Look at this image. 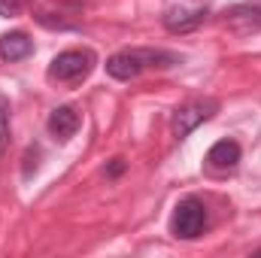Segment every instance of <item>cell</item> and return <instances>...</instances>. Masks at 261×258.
Masks as SVG:
<instances>
[{
	"label": "cell",
	"instance_id": "obj_3",
	"mask_svg": "<svg viewBox=\"0 0 261 258\" xmlns=\"http://www.w3.org/2000/svg\"><path fill=\"white\" fill-rule=\"evenodd\" d=\"M97 64V55L91 49H67L58 52L49 64V76L58 82H82Z\"/></svg>",
	"mask_w": 261,
	"mask_h": 258
},
{
	"label": "cell",
	"instance_id": "obj_7",
	"mask_svg": "<svg viewBox=\"0 0 261 258\" xmlns=\"http://www.w3.org/2000/svg\"><path fill=\"white\" fill-rule=\"evenodd\" d=\"M206 18V9H189V6H176V9H167V15H164V28L170 31V34H189V31H195L197 24Z\"/></svg>",
	"mask_w": 261,
	"mask_h": 258
},
{
	"label": "cell",
	"instance_id": "obj_12",
	"mask_svg": "<svg viewBox=\"0 0 261 258\" xmlns=\"http://www.w3.org/2000/svg\"><path fill=\"white\" fill-rule=\"evenodd\" d=\"M255 255H261V249H258V252H255Z\"/></svg>",
	"mask_w": 261,
	"mask_h": 258
},
{
	"label": "cell",
	"instance_id": "obj_6",
	"mask_svg": "<svg viewBox=\"0 0 261 258\" xmlns=\"http://www.w3.org/2000/svg\"><path fill=\"white\" fill-rule=\"evenodd\" d=\"M82 125V119H79V113L73 110V107H58V110H52V116H49V122H46V128L49 134L58 140V143H67L76 131Z\"/></svg>",
	"mask_w": 261,
	"mask_h": 258
},
{
	"label": "cell",
	"instance_id": "obj_4",
	"mask_svg": "<svg viewBox=\"0 0 261 258\" xmlns=\"http://www.w3.org/2000/svg\"><path fill=\"white\" fill-rule=\"evenodd\" d=\"M216 113H219V100H216V97H200V100H189V104H182V107L173 113V122H170L173 137L186 140L197 125L210 122Z\"/></svg>",
	"mask_w": 261,
	"mask_h": 258
},
{
	"label": "cell",
	"instance_id": "obj_1",
	"mask_svg": "<svg viewBox=\"0 0 261 258\" xmlns=\"http://www.w3.org/2000/svg\"><path fill=\"white\" fill-rule=\"evenodd\" d=\"M179 64V55L173 52H164V49H125V52H116L110 61H107V73L113 79H137L143 70H164V67Z\"/></svg>",
	"mask_w": 261,
	"mask_h": 258
},
{
	"label": "cell",
	"instance_id": "obj_9",
	"mask_svg": "<svg viewBox=\"0 0 261 258\" xmlns=\"http://www.w3.org/2000/svg\"><path fill=\"white\" fill-rule=\"evenodd\" d=\"M6 146H9V104L0 94V155L6 152Z\"/></svg>",
	"mask_w": 261,
	"mask_h": 258
},
{
	"label": "cell",
	"instance_id": "obj_11",
	"mask_svg": "<svg viewBox=\"0 0 261 258\" xmlns=\"http://www.w3.org/2000/svg\"><path fill=\"white\" fill-rule=\"evenodd\" d=\"M122 170H125V161H122V158H113V164H110V170H107V173H110V176H119Z\"/></svg>",
	"mask_w": 261,
	"mask_h": 258
},
{
	"label": "cell",
	"instance_id": "obj_2",
	"mask_svg": "<svg viewBox=\"0 0 261 258\" xmlns=\"http://www.w3.org/2000/svg\"><path fill=\"white\" fill-rule=\"evenodd\" d=\"M206 222H210L206 203H203L200 197H182V200L176 203L173 216H170V231H173V237H179V240H195V237L203 234Z\"/></svg>",
	"mask_w": 261,
	"mask_h": 258
},
{
	"label": "cell",
	"instance_id": "obj_5",
	"mask_svg": "<svg viewBox=\"0 0 261 258\" xmlns=\"http://www.w3.org/2000/svg\"><path fill=\"white\" fill-rule=\"evenodd\" d=\"M240 143L237 140H219V143H213L210 146V152H206V167L210 170H219V173H225V170H234L237 164H240Z\"/></svg>",
	"mask_w": 261,
	"mask_h": 258
},
{
	"label": "cell",
	"instance_id": "obj_10",
	"mask_svg": "<svg viewBox=\"0 0 261 258\" xmlns=\"http://www.w3.org/2000/svg\"><path fill=\"white\" fill-rule=\"evenodd\" d=\"M21 12V0H0V15H18Z\"/></svg>",
	"mask_w": 261,
	"mask_h": 258
},
{
	"label": "cell",
	"instance_id": "obj_8",
	"mask_svg": "<svg viewBox=\"0 0 261 258\" xmlns=\"http://www.w3.org/2000/svg\"><path fill=\"white\" fill-rule=\"evenodd\" d=\"M34 52V43H31V37L28 34H21V31H12V34H3L0 37V61H21V58H28Z\"/></svg>",
	"mask_w": 261,
	"mask_h": 258
}]
</instances>
